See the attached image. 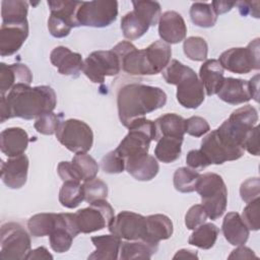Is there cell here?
Instances as JSON below:
<instances>
[{
    "label": "cell",
    "instance_id": "6da1fadb",
    "mask_svg": "<svg viewBox=\"0 0 260 260\" xmlns=\"http://www.w3.org/2000/svg\"><path fill=\"white\" fill-rule=\"evenodd\" d=\"M166 103L167 94L160 87L139 82L126 83L117 92L118 116L125 127L132 121L162 108Z\"/></svg>",
    "mask_w": 260,
    "mask_h": 260
},
{
    "label": "cell",
    "instance_id": "7a4b0ae2",
    "mask_svg": "<svg viewBox=\"0 0 260 260\" xmlns=\"http://www.w3.org/2000/svg\"><path fill=\"white\" fill-rule=\"evenodd\" d=\"M11 118L32 120L41 115L53 112L57 105L55 90L49 85L31 87L17 84L5 95Z\"/></svg>",
    "mask_w": 260,
    "mask_h": 260
},
{
    "label": "cell",
    "instance_id": "3957f363",
    "mask_svg": "<svg viewBox=\"0 0 260 260\" xmlns=\"http://www.w3.org/2000/svg\"><path fill=\"white\" fill-rule=\"evenodd\" d=\"M127 128L128 134L119 143L116 148L117 152L125 160L148 153L150 142L156 137L154 121L141 117L132 121Z\"/></svg>",
    "mask_w": 260,
    "mask_h": 260
},
{
    "label": "cell",
    "instance_id": "277c9868",
    "mask_svg": "<svg viewBox=\"0 0 260 260\" xmlns=\"http://www.w3.org/2000/svg\"><path fill=\"white\" fill-rule=\"evenodd\" d=\"M195 191L200 195L202 205L211 220L222 216L226 209L228 189L221 176L215 173L200 175Z\"/></svg>",
    "mask_w": 260,
    "mask_h": 260
},
{
    "label": "cell",
    "instance_id": "5b68a950",
    "mask_svg": "<svg viewBox=\"0 0 260 260\" xmlns=\"http://www.w3.org/2000/svg\"><path fill=\"white\" fill-rule=\"evenodd\" d=\"M218 62L223 69L238 74H247L260 69L259 39H255L246 48H231L221 53Z\"/></svg>",
    "mask_w": 260,
    "mask_h": 260
},
{
    "label": "cell",
    "instance_id": "8992f818",
    "mask_svg": "<svg viewBox=\"0 0 260 260\" xmlns=\"http://www.w3.org/2000/svg\"><path fill=\"white\" fill-rule=\"evenodd\" d=\"M30 251V237L17 222H6L0 232V258L2 260L26 259Z\"/></svg>",
    "mask_w": 260,
    "mask_h": 260
},
{
    "label": "cell",
    "instance_id": "52a82bcc",
    "mask_svg": "<svg viewBox=\"0 0 260 260\" xmlns=\"http://www.w3.org/2000/svg\"><path fill=\"white\" fill-rule=\"evenodd\" d=\"M56 137L63 146L74 153L87 152L93 143L91 128L77 119L62 121L57 129Z\"/></svg>",
    "mask_w": 260,
    "mask_h": 260
},
{
    "label": "cell",
    "instance_id": "ba28073f",
    "mask_svg": "<svg viewBox=\"0 0 260 260\" xmlns=\"http://www.w3.org/2000/svg\"><path fill=\"white\" fill-rule=\"evenodd\" d=\"M118 16V2L114 0L82 1L76 12L78 26L106 27Z\"/></svg>",
    "mask_w": 260,
    "mask_h": 260
},
{
    "label": "cell",
    "instance_id": "9c48e42d",
    "mask_svg": "<svg viewBox=\"0 0 260 260\" xmlns=\"http://www.w3.org/2000/svg\"><path fill=\"white\" fill-rule=\"evenodd\" d=\"M82 1L50 0V16L48 19L49 32L54 38H65L73 27H77L76 12Z\"/></svg>",
    "mask_w": 260,
    "mask_h": 260
},
{
    "label": "cell",
    "instance_id": "30bf717a",
    "mask_svg": "<svg viewBox=\"0 0 260 260\" xmlns=\"http://www.w3.org/2000/svg\"><path fill=\"white\" fill-rule=\"evenodd\" d=\"M114 216V209L106 199L89 203V206L74 213L77 228L83 234H90L109 226Z\"/></svg>",
    "mask_w": 260,
    "mask_h": 260
},
{
    "label": "cell",
    "instance_id": "8fae6325",
    "mask_svg": "<svg viewBox=\"0 0 260 260\" xmlns=\"http://www.w3.org/2000/svg\"><path fill=\"white\" fill-rule=\"evenodd\" d=\"M120 71V59L113 50L94 51L83 61L82 72L94 83H103L106 76H115Z\"/></svg>",
    "mask_w": 260,
    "mask_h": 260
},
{
    "label": "cell",
    "instance_id": "7c38bea8",
    "mask_svg": "<svg viewBox=\"0 0 260 260\" xmlns=\"http://www.w3.org/2000/svg\"><path fill=\"white\" fill-rule=\"evenodd\" d=\"M111 234L126 241H146V216L132 212L121 211L109 224ZM147 242V241H146Z\"/></svg>",
    "mask_w": 260,
    "mask_h": 260
},
{
    "label": "cell",
    "instance_id": "4fadbf2b",
    "mask_svg": "<svg viewBox=\"0 0 260 260\" xmlns=\"http://www.w3.org/2000/svg\"><path fill=\"white\" fill-rule=\"evenodd\" d=\"M176 85L177 101L184 108L196 109L204 102V87L192 68H189Z\"/></svg>",
    "mask_w": 260,
    "mask_h": 260
},
{
    "label": "cell",
    "instance_id": "5bb4252c",
    "mask_svg": "<svg viewBox=\"0 0 260 260\" xmlns=\"http://www.w3.org/2000/svg\"><path fill=\"white\" fill-rule=\"evenodd\" d=\"M79 233L74 213H57L56 228L49 236L52 250L57 253L67 252Z\"/></svg>",
    "mask_w": 260,
    "mask_h": 260
},
{
    "label": "cell",
    "instance_id": "9a60e30c",
    "mask_svg": "<svg viewBox=\"0 0 260 260\" xmlns=\"http://www.w3.org/2000/svg\"><path fill=\"white\" fill-rule=\"evenodd\" d=\"M28 37V22L2 23L0 28V55L2 57L15 54Z\"/></svg>",
    "mask_w": 260,
    "mask_h": 260
},
{
    "label": "cell",
    "instance_id": "2e32d148",
    "mask_svg": "<svg viewBox=\"0 0 260 260\" xmlns=\"http://www.w3.org/2000/svg\"><path fill=\"white\" fill-rule=\"evenodd\" d=\"M158 35L167 44H178L187 35V26L184 18L177 11L164 12L158 20Z\"/></svg>",
    "mask_w": 260,
    "mask_h": 260
},
{
    "label": "cell",
    "instance_id": "e0dca14e",
    "mask_svg": "<svg viewBox=\"0 0 260 260\" xmlns=\"http://www.w3.org/2000/svg\"><path fill=\"white\" fill-rule=\"evenodd\" d=\"M28 173V158L25 154L9 157L2 161L1 179L10 189H20L26 183Z\"/></svg>",
    "mask_w": 260,
    "mask_h": 260
},
{
    "label": "cell",
    "instance_id": "ac0fdd59",
    "mask_svg": "<svg viewBox=\"0 0 260 260\" xmlns=\"http://www.w3.org/2000/svg\"><path fill=\"white\" fill-rule=\"evenodd\" d=\"M50 61L58 69L60 74L72 77H77L83 66L81 55L72 52L64 46H58L52 50Z\"/></svg>",
    "mask_w": 260,
    "mask_h": 260
},
{
    "label": "cell",
    "instance_id": "d6986e66",
    "mask_svg": "<svg viewBox=\"0 0 260 260\" xmlns=\"http://www.w3.org/2000/svg\"><path fill=\"white\" fill-rule=\"evenodd\" d=\"M32 81V73L30 69L20 63L7 65L0 64V91L1 95H5L17 84L30 85Z\"/></svg>",
    "mask_w": 260,
    "mask_h": 260
},
{
    "label": "cell",
    "instance_id": "ffe728a7",
    "mask_svg": "<svg viewBox=\"0 0 260 260\" xmlns=\"http://www.w3.org/2000/svg\"><path fill=\"white\" fill-rule=\"evenodd\" d=\"M29 142L26 131L19 127H10L0 134L1 151L8 157L18 156L24 153Z\"/></svg>",
    "mask_w": 260,
    "mask_h": 260
},
{
    "label": "cell",
    "instance_id": "44dd1931",
    "mask_svg": "<svg viewBox=\"0 0 260 260\" xmlns=\"http://www.w3.org/2000/svg\"><path fill=\"white\" fill-rule=\"evenodd\" d=\"M148 75L160 73L171 62L172 48L164 41H155L143 49Z\"/></svg>",
    "mask_w": 260,
    "mask_h": 260
},
{
    "label": "cell",
    "instance_id": "7402d4cb",
    "mask_svg": "<svg viewBox=\"0 0 260 260\" xmlns=\"http://www.w3.org/2000/svg\"><path fill=\"white\" fill-rule=\"evenodd\" d=\"M125 170L138 181H150L159 171L157 159L148 153L127 158Z\"/></svg>",
    "mask_w": 260,
    "mask_h": 260
},
{
    "label": "cell",
    "instance_id": "603a6c76",
    "mask_svg": "<svg viewBox=\"0 0 260 260\" xmlns=\"http://www.w3.org/2000/svg\"><path fill=\"white\" fill-rule=\"evenodd\" d=\"M218 98L230 105H239L249 102L252 99L249 82L240 78L226 77L217 92Z\"/></svg>",
    "mask_w": 260,
    "mask_h": 260
},
{
    "label": "cell",
    "instance_id": "cb8c5ba5",
    "mask_svg": "<svg viewBox=\"0 0 260 260\" xmlns=\"http://www.w3.org/2000/svg\"><path fill=\"white\" fill-rule=\"evenodd\" d=\"M200 150L205 154L210 165H221L225 161L237 160L232 151L220 141L215 130H212L201 140Z\"/></svg>",
    "mask_w": 260,
    "mask_h": 260
},
{
    "label": "cell",
    "instance_id": "d4e9b609",
    "mask_svg": "<svg viewBox=\"0 0 260 260\" xmlns=\"http://www.w3.org/2000/svg\"><path fill=\"white\" fill-rule=\"evenodd\" d=\"M224 69L215 59L206 60L200 67L199 79L207 95L216 94L224 80Z\"/></svg>",
    "mask_w": 260,
    "mask_h": 260
},
{
    "label": "cell",
    "instance_id": "484cf974",
    "mask_svg": "<svg viewBox=\"0 0 260 260\" xmlns=\"http://www.w3.org/2000/svg\"><path fill=\"white\" fill-rule=\"evenodd\" d=\"M221 230L225 240L233 246L244 245L250 234V230L238 212H229L224 216Z\"/></svg>",
    "mask_w": 260,
    "mask_h": 260
},
{
    "label": "cell",
    "instance_id": "4316f807",
    "mask_svg": "<svg viewBox=\"0 0 260 260\" xmlns=\"http://www.w3.org/2000/svg\"><path fill=\"white\" fill-rule=\"evenodd\" d=\"M95 250L87 257L88 260H116L119 258L121 239L113 234L91 237Z\"/></svg>",
    "mask_w": 260,
    "mask_h": 260
},
{
    "label": "cell",
    "instance_id": "83f0119b",
    "mask_svg": "<svg viewBox=\"0 0 260 260\" xmlns=\"http://www.w3.org/2000/svg\"><path fill=\"white\" fill-rule=\"evenodd\" d=\"M173 222L165 214H151L146 216V241L158 244L160 241L168 240L173 235Z\"/></svg>",
    "mask_w": 260,
    "mask_h": 260
},
{
    "label": "cell",
    "instance_id": "f1b7e54d",
    "mask_svg": "<svg viewBox=\"0 0 260 260\" xmlns=\"http://www.w3.org/2000/svg\"><path fill=\"white\" fill-rule=\"evenodd\" d=\"M154 124L156 129V141L162 136L184 138L185 119L182 116L175 113H168L158 117L154 121Z\"/></svg>",
    "mask_w": 260,
    "mask_h": 260
},
{
    "label": "cell",
    "instance_id": "f546056e",
    "mask_svg": "<svg viewBox=\"0 0 260 260\" xmlns=\"http://www.w3.org/2000/svg\"><path fill=\"white\" fill-rule=\"evenodd\" d=\"M158 244H152L146 241H126L121 243L120 256L122 260L131 259H150L157 251Z\"/></svg>",
    "mask_w": 260,
    "mask_h": 260
},
{
    "label": "cell",
    "instance_id": "4dcf8cb0",
    "mask_svg": "<svg viewBox=\"0 0 260 260\" xmlns=\"http://www.w3.org/2000/svg\"><path fill=\"white\" fill-rule=\"evenodd\" d=\"M183 139L171 136L160 137L154 148L155 158L165 164H171L177 160L181 155Z\"/></svg>",
    "mask_w": 260,
    "mask_h": 260
},
{
    "label": "cell",
    "instance_id": "1f68e13d",
    "mask_svg": "<svg viewBox=\"0 0 260 260\" xmlns=\"http://www.w3.org/2000/svg\"><path fill=\"white\" fill-rule=\"evenodd\" d=\"M219 234L218 228L212 222H204L197 226L190 236L188 243L200 249H210L214 246Z\"/></svg>",
    "mask_w": 260,
    "mask_h": 260
},
{
    "label": "cell",
    "instance_id": "d6a6232c",
    "mask_svg": "<svg viewBox=\"0 0 260 260\" xmlns=\"http://www.w3.org/2000/svg\"><path fill=\"white\" fill-rule=\"evenodd\" d=\"M28 3L22 0H3L1 2L2 23H22L27 21Z\"/></svg>",
    "mask_w": 260,
    "mask_h": 260
},
{
    "label": "cell",
    "instance_id": "836d02e7",
    "mask_svg": "<svg viewBox=\"0 0 260 260\" xmlns=\"http://www.w3.org/2000/svg\"><path fill=\"white\" fill-rule=\"evenodd\" d=\"M149 28V24L134 10L126 13L121 19V29L123 36L130 40L141 38Z\"/></svg>",
    "mask_w": 260,
    "mask_h": 260
},
{
    "label": "cell",
    "instance_id": "e575fe53",
    "mask_svg": "<svg viewBox=\"0 0 260 260\" xmlns=\"http://www.w3.org/2000/svg\"><path fill=\"white\" fill-rule=\"evenodd\" d=\"M57 223V213H38L32 215L27 221V229L31 236L36 238L50 236Z\"/></svg>",
    "mask_w": 260,
    "mask_h": 260
},
{
    "label": "cell",
    "instance_id": "d590c367",
    "mask_svg": "<svg viewBox=\"0 0 260 260\" xmlns=\"http://www.w3.org/2000/svg\"><path fill=\"white\" fill-rule=\"evenodd\" d=\"M84 200L82 184L75 181H65L59 191V201L66 208H75Z\"/></svg>",
    "mask_w": 260,
    "mask_h": 260
},
{
    "label": "cell",
    "instance_id": "8d00e7d4",
    "mask_svg": "<svg viewBox=\"0 0 260 260\" xmlns=\"http://www.w3.org/2000/svg\"><path fill=\"white\" fill-rule=\"evenodd\" d=\"M189 13L192 22L200 27H212L217 20V15L210 3L194 2L190 7Z\"/></svg>",
    "mask_w": 260,
    "mask_h": 260
},
{
    "label": "cell",
    "instance_id": "74e56055",
    "mask_svg": "<svg viewBox=\"0 0 260 260\" xmlns=\"http://www.w3.org/2000/svg\"><path fill=\"white\" fill-rule=\"evenodd\" d=\"M200 174L197 171L192 170L189 167L179 168L174 174V187L181 193H191L196 190Z\"/></svg>",
    "mask_w": 260,
    "mask_h": 260
},
{
    "label": "cell",
    "instance_id": "f35d334b",
    "mask_svg": "<svg viewBox=\"0 0 260 260\" xmlns=\"http://www.w3.org/2000/svg\"><path fill=\"white\" fill-rule=\"evenodd\" d=\"M81 181H88L95 178L99 173V165L95 159L86 152L76 153L71 160Z\"/></svg>",
    "mask_w": 260,
    "mask_h": 260
},
{
    "label": "cell",
    "instance_id": "ab89813d",
    "mask_svg": "<svg viewBox=\"0 0 260 260\" xmlns=\"http://www.w3.org/2000/svg\"><path fill=\"white\" fill-rule=\"evenodd\" d=\"M184 54L192 61H204L208 54V45L201 37H189L183 44Z\"/></svg>",
    "mask_w": 260,
    "mask_h": 260
},
{
    "label": "cell",
    "instance_id": "60d3db41",
    "mask_svg": "<svg viewBox=\"0 0 260 260\" xmlns=\"http://www.w3.org/2000/svg\"><path fill=\"white\" fill-rule=\"evenodd\" d=\"M133 10L138 13L149 26L155 25L160 17V4L156 1H132Z\"/></svg>",
    "mask_w": 260,
    "mask_h": 260
},
{
    "label": "cell",
    "instance_id": "b9f144b4",
    "mask_svg": "<svg viewBox=\"0 0 260 260\" xmlns=\"http://www.w3.org/2000/svg\"><path fill=\"white\" fill-rule=\"evenodd\" d=\"M84 200L87 203H92L96 200L106 199L108 196V186L101 179L93 178L88 181H84L82 184Z\"/></svg>",
    "mask_w": 260,
    "mask_h": 260
},
{
    "label": "cell",
    "instance_id": "7bdbcfd3",
    "mask_svg": "<svg viewBox=\"0 0 260 260\" xmlns=\"http://www.w3.org/2000/svg\"><path fill=\"white\" fill-rule=\"evenodd\" d=\"M61 115H57L53 112L45 113L41 115L39 118H37L34 126L35 129L44 135H53L56 134L57 129L60 125L61 121Z\"/></svg>",
    "mask_w": 260,
    "mask_h": 260
},
{
    "label": "cell",
    "instance_id": "ee69618b",
    "mask_svg": "<svg viewBox=\"0 0 260 260\" xmlns=\"http://www.w3.org/2000/svg\"><path fill=\"white\" fill-rule=\"evenodd\" d=\"M101 168L107 174H120L125 170V159L115 149L103 156Z\"/></svg>",
    "mask_w": 260,
    "mask_h": 260
},
{
    "label": "cell",
    "instance_id": "f6af8a7d",
    "mask_svg": "<svg viewBox=\"0 0 260 260\" xmlns=\"http://www.w3.org/2000/svg\"><path fill=\"white\" fill-rule=\"evenodd\" d=\"M259 209H260V198H257L249 203L242 213V219L246 223L249 230L258 231L260 228L259 223Z\"/></svg>",
    "mask_w": 260,
    "mask_h": 260
},
{
    "label": "cell",
    "instance_id": "bcb514c9",
    "mask_svg": "<svg viewBox=\"0 0 260 260\" xmlns=\"http://www.w3.org/2000/svg\"><path fill=\"white\" fill-rule=\"evenodd\" d=\"M208 215L202 204L191 206L185 215V224L188 230H195L200 224L204 223Z\"/></svg>",
    "mask_w": 260,
    "mask_h": 260
},
{
    "label": "cell",
    "instance_id": "7dc6e473",
    "mask_svg": "<svg viewBox=\"0 0 260 260\" xmlns=\"http://www.w3.org/2000/svg\"><path fill=\"white\" fill-rule=\"evenodd\" d=\"M210 130V126L207 121L199 116H192L185 120V133L194 136L201 137Z\"/></svg>",
    "mask_w": 260,
    "mask_h": 260
},
{
    "label": "cell",
    "instance_id": "c3c4849f",
    "mask_svg": "<svg viewBox=\"0 0 260 260\" xmlns=\"http://www.w3.org/2000/svg\"><path fill=\"white\" fill-rule=\"evenodd\" d=\"M240 195L244 202L249 203L260 198V180L259 178H249L241 184Z\"/></svg>",
    "mask_w": 260,
    "mask_h": 260
},
{
    "label": "cell",
    "instance_id": "681fc988",
    "mask_svg": "<svg viewBox=\"0 0 260 260\" xmlns=\"http://www.w3.org/2000/svg\"><path fill=\"white\" fill-rule=\"evenodd\" d=\"M187 166L195 171H202L210 166L209 160L200 149H192L187 153L186 156Z\"/></svg>",
    "mask_w": 260,
    "mask_h": 260
},
{
    "label": "cell",
    "instance_id": "f907efd6",
    "mask_svg": "<svg viewBox=\"0 0 260 260\" xmlns=\"http://www.w3.org/2000/svg\"><path fill=\"white\" fill-rule=\"evenodd\" d=\"M244 148L253 155H259V126L253 127L246 135Z\"/></svg>",
    "mask_w": 260,
    "mask_h": 260
},
{
    "label": "cell",
    "instance_id": "816d5d0a",
    "mask_svg": "<svg viewBox=\"0 0 260 260\" xmlns=\"http://www.w3.org/2000/svg\"><path fill=\"white\" fill-rule=\"evenodd\" d=\"M57 172L59 177L62 179L63 182L65 181H75V182H80L81 180L79 176L77 175L73 165L71 161H61L59 162L57 167Z\"/></svg>",
    "mask_w": 260,
    "mask_h": 260
},
{
    "label": "cell",
    "instance_id": "f5cc1de1",
    "mask_svg": "<svg viewBox=\"0 0 260 260\" xmlns=\"http://www.w3.org/2000/svg\"><path fill=\"white\" fill-rule=\"evenodd\" d=\"M259 2L258 1H240L236 2L240 14L242 16L251 15L255 18H259Z\"/></svg>",
    "mask_w": 260,
    "mask_h": 260
},
{
    "label": "cell",
    "instance_id": "db71d44e",
    "mask_svg": "<svg viewBox=\"0 0 260 260\" xmlns=\"http://www.w3.org/2000/svg\"><path fill=\"white\" fill-rule=\"evenodd\" d=\"M257 258L254 251L245 246H238L237 249L233 250L229 256V259H252Z\"/></svg>",
    "mask_w": 260,
    "mask_h": 260
},
{
    "label": "cell",
    "instance_id": "11a10c76",
    "mask_svg": "<svg viewBox=\"0 0 260 260\" xmlns=\"http://www.w3.org/2000/svg\"><path fill=\"white\" fill-rule=\"evenodd\" d=\"M210 4L217 16L230 11L234 6H236V2H226V1H212Z\"/></svg>",
    "mask_w": 260,
    "mask_h": 260
},
{
    "label": "cell",
    "instance_id": "9f6ffc18",
    "mask_svg": "<svg viewBox=\"0 0 260 260\" xmlns=\"http://www.w3.org/2000/svg\"><path fill=\"white\" fill-rule=\"evenodd\" d=\"M26 259H53V256L45 247H39L35 250H30L26 256Z\"/></svg>",
    "mask_w": 260,
    "mask_h": 260
},
{
    "label": "cell",
    "instance_id": "6f0895ef",
    "mask_svg": "<svg viewBox=\"0 0 260 260\" xmlns=\"http://www.w3.org/2000/svg\"><path fill=\"white\" fill-rule=\"evenodd\" d=\"M249 88L252 95V99L255 100V102L258 103L259 101V74H256L253 76L249 81Z\"/></svg>",
    "mask_w": 260,
    "mask_h": 260
},
{
    "label": "cell",
    "instance_id": "680465c9",
    "mask_svg": "<svg viewBox=\"0 0 260 260\" xmlns=\"http://www.w3.org/2000/svg\"><path fill=\"white\" fill-rule=\"evenodd\" d=\"M0 109H1V113H0V122H1V123H4L6 120L11 119V117H10V112H9V108H8V105H7L5 95H1Z\"/></svg>",
    "mask_w": 260,
    "mask_h": 260
},
{
    "label": "cell",
    "instance_id": "91938a15",
    "mask_svg": "<svg viewBox=\"0 0 260 260\" xmlns=\"http://www.w3.org/2000/svg\"><path fill=\"white\" fill-rule=\"evenodd\" d=\"M186 258H198L196 251L188 250V249H181L179 250L173 257V259H186Z\"/></svg>",
    "mask_w": 260,
    "mask_h": 260
}]
</instances>
